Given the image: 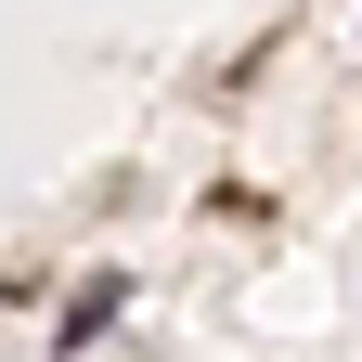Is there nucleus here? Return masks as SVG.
I'll return each mask as SVG.
<instances>
[{"label": "nucleus", "instance_id": "1", "mask_svg": "<svg viewBox=\"0 0 362 362\" xmlns=\"http://www.w3.org/2000/svg\"><path fill=\"white\" fill-rule=\"evenodd\" d=\"M117 310H129V272H90V285H78L65 310H52V349H90V337L117 324Z\"/></svg>", "mask_w": 362, "mask_h": 362}]
</instances>
